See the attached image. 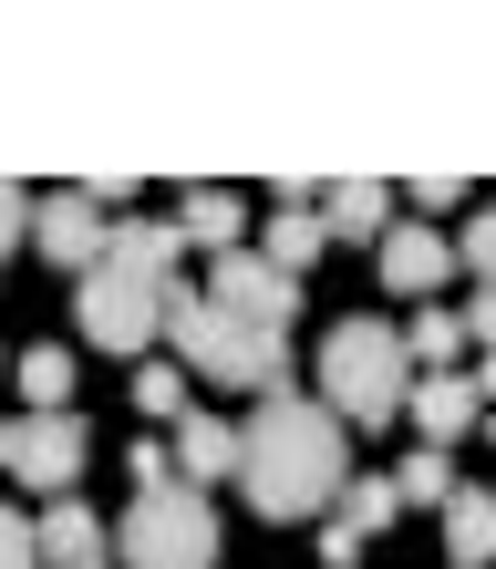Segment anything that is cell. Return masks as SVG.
I'll use <instances>...</instances> for the list:
<instances>
[{
  "label": "cell",
  "mask_w": 496,
  "mask_h": 569,
  "mask_svg": "<svg viewBox=\"0 0 496 569\" xmlns=\"http://www.w3.org/2000/svg\"><path fill=\"white\" fill-rule=\"evenodd\" d=\"M404 352H414V373H455V352H466V311L424 300V311L404 321Z\"/></svg>",
  "instance_id": "18"
},
{
  "label": "cell",
  "mask_w": 496,
  "mask_h": 569,
  "mask_svg": "<svg viewBox=\"0 0 496 569\" xmlns=\"http://www.w3.org/2000/svg\"><path fill=\"white\" fill-rule=\"evenodd\" d=\"M321 405L342 415L352 435H373L414 405V352H404V331L393 321H331V342H321Z\"/></svg>",
  "instance_id": "3"
},
{
  "label": "cell",
  "mask_w": 496,
  "mask_h": 569,
  "mask_svg": "<svg viewBox=\"0 0 496 569\" xmlns=\"http://www.w3.org/2000/svg\"><path fill=\"white\" fill-rule=\"evenodd\" d=\"M31 249L52 259V270H104V249H114V228L104 208H93V187H52V197H31Z\"/></svg>",
  "instance_id": "7"
},
{
  "label": "cell",
  "mask_w": 496,
  "mask_h": 569,
  "mask_svg": "<svg viewBox=\"0 0 496 569\" xmlns=\"http://www.w3.org/2000/svg\"><path fill=\"white\" fill-rule=\"evenodd\" d=\"M393 518H404L393 477H352V487H342V508H331V528H352V539H383Z\"/></svg>",
  "instance_id": "20"
},
{
  "label": "cell",
  "mask_w": 496,
  "mask_h": 569,
  "mask_svg": "<svg viewBox=\"0 0 496 569\" xmlns=\"http://www.w3.org/2000/svg\"><path fill=\"white\" fill-rule=\"evenodd\" d=\"M321 249H331V228H321V197H311L301 177H280V208H270V228H259V259L301 280V270H311Z\"/></svg>",
  "instance_id": "10"
},
{
  "label": "cell",
  "mask_w": 496,
  "mask_h": 569,
  "mask_svg": "<svg viewBox=\"0 0 496 569\" xmlns=\"http://www.w3.org/2000/svg\"><path fill=\"white\" fill-rule=\"evenodd\" d=\"M165 466H176V456H165V446H155V435H145V446H135V456H124V477H135V497H145V487H165Z\"/></svg>",
  "instance_id": "26"
},
{
  "label": "cell",
  "mask_w": 496,
  "mask_h": 569,
  "mask_svg": "<svg viewBox=\"0 0 496 569\" xmlns=\"http://www.w3.org/2000/svg\"><path fill=\"white\" fill-rule=\"evenodd\" d=\"M42 569H114V528L83 497H52L42 508Z\"/></svg>",
  "instance_id": "13"
},
{
  "label": "cell",
  "mask_w": 496,
  "mask_h": 569,
  "mask_svg": "<svg viewBox=\"0 0 496 569\" xmlns=\"http://www.w3.org/2000/svg\"><path fill=\"white\" fill-rule=\"evenodd\" d=\"M114 559L124 569H217V508L196 487H145L135 508L114 518Z\"/></svg>",
  "instance_id": "4"
},
{
  "label": "cell",
  "mask_w": 496,
  "mask_h": 569,
  "mask_svg": "<svg viewBox=\"0 0 496 569\" xmlns=\"http://www.w3.org/2000/svg\"><path fill=\"white\" fill-rule=\"evenodd\" d=\"M414 208H424V218H445V208H466V177H424V187H414Z\"/></svg>",
  "instance_id": "27"
},
{
  "label": "cell",
  "mask_w": 496,
  "mask_h": 569,
  "mask_svg": "<svg viewBox=\"0 0 496 569\" xmlns=\"http://www.w3.org/2000/svg\"><path fill=\"white\" fill-rule=\"evenodd\" d=\"M321 228H331L342 249H352V239L383 249V239H393V187H383V177H342V187L321 197Z\"/></svg>",
  "instance_id": "15"
},
{
  "label": "cell",
  "mask_w": 496,
  "mask_h": 569,
  "mask_svg": "<svg viewBox=\"0 0 496 569\" xmlns=\"http://www.w3.org/2000/svg\"><path fill=\"white\" fill-rule=\"evenodd\" d=\"M135 415H145V425H176V415H186L176 362H135Z\"/></svg>",
  "instance_id": "22"
},
{
  "label": "cell",
  "mask_w": 496,
  "mask_h": 569,
  "mask_svg": "<svg viewBox=\"0 0 496 569\" xmlns=\"http://www.w3.org/2000/svg\"><path fill=\"white\" fill-rule=\"evenodd\" d=\"M445 559L455 569H486L496 559V487H455L445 497Z\"/></svg>",
  "instance_id": "16"
},
{
  "label": "cell",
  "mask_w": 496,
  "mask_h": 569,
  "mask_svg": "<svg viewBox=\"0 0 496 569\" xmlns=\"http://www.w3.org/2000/svg\"><path fill=\"white\" fill-rule=\"evenodd\" d=\"M404 415H414L424 446H455V435H476V425H486V393H476V373H424Z\"/></svg>",
  "instance_id": "12"
},
{
  "label": "cell",
  "mask_w": 496,
  "mask_h": 569,
  "mask_svg": "<svg viewBox=\"0 0 496 569\" xmlns=\"http://www.w3.org/2000/svg\"><path fill=\"white\" fill-rule=\"evenodd\" d=\"M165 342H176L186 373H207V383H239V393H280L290 383V331H259L239 311H217L207 290H165Z\"/></svg>",
  "instance_id": "2"
},
{
  "label": "cell",
  "mask_w": 496,
  "mask_h": 569,
  "mask_svg": "<svg viewBox=\"0 0 496 569\" xmlns=\"http://www.w3.org/2000/svg\"><path fill=\"white\" fill-rule=\"evenodd\" d=\"M455 487H466V477L445 466V446H424V456L393 466V497H404V508H435V518H445V497H455Z\"/></svg>",
  "instance_id": "21"
},
{
  "label": "cell",
  "mask_w": 496,
  "mask_h": 569,
  "mask_svg": "<svg viewBox=\"0 0 496 569\" xmlns=\"http://www.w3.org/2000/svg\"><path fill=\"white\" fill-rule=\"evenodd\" d=\"M207 300H217V311H239V321H259V331H290V321H301V280L270 270L259 249H227L217 270H207Z\"/></svg>",
  "instance_id": "8"
},
{
  "label": "cell",
  "mask_w": 496,
  "mask_h": 569,
  "mask_svg": "<svg viewBox=\"0 0 496 569\" xmlns=\"http://www.w3.org/2000/svg\"><path fill=\"white\" fill-rule=\"evenodd\" d=\"M165 290H176V280H145V270H124V259H104V270H83V290H73V331H83L93 352L135 362L165 331Z\"/></svg>",
  "instance_id": "5"
},
{
  "label": "cell",
  "mask_w": 496,
  "mask_h": 569,
  "mask_svg": "<svg viewBox=\"0 0 496 569\" xmlns=\"http://www.w3.org/2000/svg\"><path fill=\"white\" fill-rule=\"evenodd\" d=\"M11 383L31 393V415H73V352H62V342L21 352V373H11Z\"/></svg>",
  "instance_id": "19"
},
{
  "label": "cell",
  "mask_w": 496,
  "mask_h": 569,
  "mask_svg": "<svg viewBox=\"0 0 496 569\" xmlns=\"http://www.w3.org/2000/svg\"><path fill=\"white\" fill-rule=\"evenodd\" d=\"M0 569H42V518L0 508Z\"/></svg>",
  "instance_id": "24"
},
{
  "label": "cell",
  "mask_w": 496,
  "mask_h": 569,
  "mask_svg": "<svg viewBox=\"0 0 496 569\" xmlns=\"http://www.w3.org/2000/svg\"><path fill=\"white\" fill-rule=\"evenodd\" d=\"M176 249H186L176 218H124L104 259H124V270H145V280H176Z\"/></svg>",
  "instance_id": "17"
},
{
  "label": "cell",
  "mask_w": 496,
  "mask_h": 569,
  "mask_svg": "<svg viewBox=\"0 0 496 569\" xmlns=\"http://www.w3.org/2000/svg\"><path fill=\"white\" fill-rule=\"evenodd\" d=\"M93 466L83 415H0V477L31 497H73V477Z\"/></svg>",
  "instance_id": "6"
},
{
  "label": "cell",
  "mask_w": 496,
  "mask_h": 569,
  "mask_svg": "<svg viewBox=\"0 0 496 569\" xmlns=\"http://www.w3.org/2000/svg\"><path fill=\"white\" fill-rule=\"evenodd\" d=\"M352 487V425L321 405V393H259V415L239 425V497L249 518L270 528H301L321 508H342Z\"/></svg>",
  "instance_id": "1"
},
{
  "label": "cell",
  "mask_w": 496,
  "mask_h": 569,
  "mask_svg": "<svg viewBox=\"0 0 496 569\" xmlns=\"http://www.w3.org/2000/svg\"><path fill=\"white\" fill-rule=\"evenodd\" d=\"M455 259L476 270V290H496V208H476L466 228H455Z\"/></svg>",
  "instance_id": "23"
},
{
  "label": "cell",
  "mask_w": 496,
  "mask_h": 569,
  "mask_svg": "<svg viewBox=\"0 0 496 569\" xmlns=\"http://www.w3.org/2000/svg\"><path fill=\"white\" fill-rule=\"evenodd\" d=\"M455 270H466V259H455V239H445V228H393V239H383V290L393 300H435Z\"/></svg>",
  "instance_id": "9"
},
{
  "label": "cell",
  "mask_w": 496,
  "mask_h": 569,
  "mask_svg": "<svg viewBox=\"0 0 496 569\" xmlns=\"http://www.w3.org/2000/svg\"><path fill=\"white\" fill-rule=\"evenodd\" d=\"M31 239V187H11L0 177V270H11V249Z\"/></svg>",
  "instance_id": "25"
},
{
  "label": "cell",
  "mask_w": 496,
  "mask_h": 569,
  "mask_svg": "<svg viewBox=\"0 0 496 569\" xmlns=\"http://www.w3.org/2000/svg\"><path fill=\"white\" fill-rule=\"evenodd\" d=\"M176 228H186V249L227 259V249H249V239H239V228H249V197H239V187H186V197H176Z\"/></svg>",
  "instance_id": "14"
},
{
  "label": "cell",
  "mask_w": 496,
  "mask_h": 569,
  "mask_svg": "<svg viewBox=\"0 0 496 569\" xmlns=\"http://www.w3.org/2000/svg\"><path fill=\"white\" fill-rule=\"evenodd\" d=\"M476 393H486V415H496V352H486V362H476Z\"/></svg>",
  "instance_id": "29"
},
{
  "label": "cell",
  "mask_w": 496,
  "mask_h": 569,
  "mask_svg": "<svg viewBox=\"0 0 496 569\" xmlns=\"http://www.w3.org/2000/svg\"><path fill=\"white\" fill-rule=\"evenodd\" d=\"M239 487V425H227V415H176V487H196V497H207V487Z\"/></svg>",
  "instance_id": "11"
},
{
  "label": "cell",
  "mask_w": 496,
  "mask_h": 569,
  "mask_svg": "<svg viewBox=\"0 0 496 569\" xmlns=\"http://www.w3.org/2000/svg\"><path fill=\"white\" fill-rule=\"evenodd\" d=\"M466 342H486V352H496V290H476V300H466Z\"/></svg>",
  "instance_id": "28"
}]
</instances>
